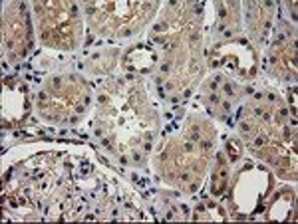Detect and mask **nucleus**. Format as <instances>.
<instances>
[{
  "label": "nucleus",
  "instance_id": "f257e3e1",
  "mask_svg": "<svg viewBox=\"0 0 298 224\" xmlns=\"http://www.w3.org/2000/svg\"><path fill=\"white\" fill-rule=\"evenodd\" d=\"M225 185H227V171H225V167H223V163L219 165V171H217V175L213 177V194H221V192L225 191Z\"/></svg>",
  "mask_w": 298,
  "mask_h": 224
}]
</instances>
